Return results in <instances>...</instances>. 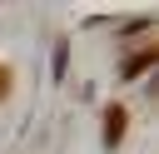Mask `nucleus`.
Segmentation results:
<instances>
[{"label":"nucleus","instance_id":"1","mask_svg":"<svg viewBox=\"0 0 159 154\" xmlns=\"http://www.w3.org/2000/svg\"><path fill=\"white\" fill-rule=\"evenodd\" d=\"M124 129H129V109L124 104H104V144L109 149L124 139Z\"/></svg>","mask_w":159,"mask_h":154},{"label":"nucleus","instance_id":"2","mask_svg":"<svg viewBox=\"0 0 159 154\" xmlns=\"http://www.w3.org/2000/svg\"><path fill=\"white\" fill-rule=\"evenodd\" d=\"M149 60H154V45H149V50H139V55H134V60H129V65H124V70H129V75H139V70H144V65H149Z\"/></svg>","mask_w":159,"mask_h":154},{"label":"nucleus","instance_id":"3","mask_svg":"<svg viewBox=\"0 0 159 154\" xmlns=\"http://www.w3.org/2000/svg\"><path fill=\"white\" fill-rule=\"evenodd\" d=\"M10 94V65H0V99Z\"/></svg>","mask_w":159,"mask_h":154}]
</instances>
